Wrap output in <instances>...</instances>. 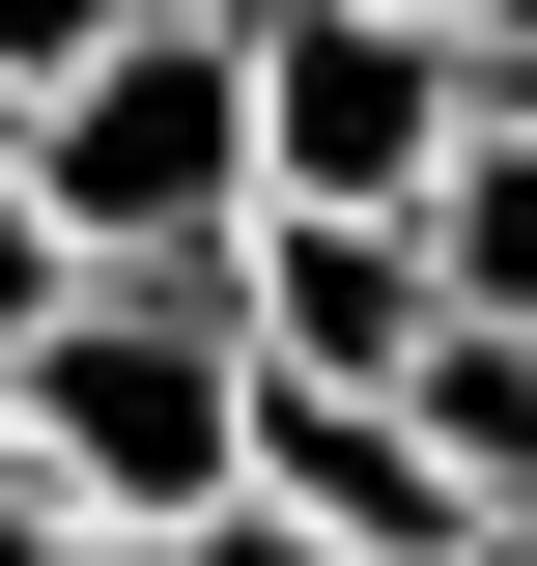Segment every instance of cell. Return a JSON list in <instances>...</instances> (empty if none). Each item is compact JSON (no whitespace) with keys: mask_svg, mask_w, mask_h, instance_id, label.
I'll list each match as a JSON object with an SVG mask.
<instances>
[{"mask_svg":"<svg viewBox=\"0 0 537 566\" xmlns=\"http://www.w3.org/2000/svg\"><path fill=\"white\" fill-rule=\"evenodd\" d=\"M170 566H339V538H312V510H283V482H227V510H199V538H170Z\"/></svg>","mask_w":537,"mask_h":566,"instance_id":"obj_9","label":"cell"},{"mask_svg":"<svg viewBox=\"0 0 537 566\" xmlns=\"http://www.w3.org/2000/svg\"><path fill=\"white\" fill-rule=\"evenodd\" d=\"M57 283H85V255H57V199H29V114H0V368H29V312H57Z\"/></svg>","mask_w":537,"mask_h":566,"instance_id":"obj_7","label":"cell"},{"mask_svg":"<svg viewBox=\"0 0 537 566\" xmlns=\"http://www.w3.org/2000/svg\"><path fill=\"white\" fill-rule=\"evenodd\" d=\"M114 29H141V0H0V114H29V85H85Z\"/></svg>","mask_w":537,"mask_h":566,"instance_id":"obj_8","label":"cell"},{"mask_svg":"<svg viewBox=\"0 0 537 566\" xmlns=\"http://www.w3.org/2000/svg\"><path fill=\"white\" fill-rule=\"evenodd\" d=\"M255 0H141L85 85H29V199L57 255H227L255 227V57H227Z\"/></svg>","mask_w":537,"mask_h":566,"instance_id":"obj_2","label":"cell"},{"mask_svg":"<svg viewBox=\"0 0 537 566\" xmlns=\"http://www.w3.org/2000/svg\"><path fill=\"white\" fill-rule=\"evenodd\" d=\"M397 424H424V482H453L481 538H537V340H481V312H424Z\"/></svg>","mask_w":537,"mask_h":566,"instance_id":"obj_6","label":"cell"},{"mask_svg":"<svg viewBox=\"0 0 537 566\" xmlns=\"http://www.w3.org/2000/svg\"><path fill=\"white\" fill-rule=\"evenodd\" d=\"M29 482L57 510H114V538H199L227 482H255V312H227V255H85L57 312H29Z\"/></svg>","mask_w":537,"mask_h":566,"instance_id":"obj_1","label":"cell"},{"mask_svg":"<svg viewBox=\"0 0 537 566\" xmlns=\"http://www.w3.org/2000/svg\"><path fill=\"white\" fill-rule=\"evenodd\" d=\"M227 312H255V397H397L424 368V227H368V199H255L227 227Z\"/></svg>","mask_w":537,"mask_h":566,"instance_id":"obj_4","label":"cell"},{"mask_svg":"<svg viewBox=\"0 0 537 566\" xmlns=\"http://www.w3.org/2000/svg\"><path fill=\"white\" fill-rule=\"evenodd\" d=\"M453 566H537V538H453Z\"/></svg>","mask_w":537,"mask_h":566,"instance_id":"obj_12","label":"cell"},{"mask_svg":"<svg viewBox=\"0 0 537 566\" xmlns=\"http://www.w3.org/2000/svg\"><path fill=\"white\" fill-rule=\"evenodd\" d=\"M0 566H170V538H114V510H0Z\"/></svg>","mask_w":537,"mask_h":566,"instance_id":"obj_10","label":"cell"},{"mask_svg":"<svg viewBox=\"0 0 537 566\" xmlns=\"http://www.w3.org/2000/svg\"><path fill=\"white\" fill-rule=\"evenodd\" d=\"M424 283H453L481 340H537V85L453 114V170H424Z\"/></svg>","mask_w":537,"mask_h":566,"instance_id":"obj_5","label":"cell"},{"mask_svg":"<svg viewBox=\"0 0 537 566\" xmlns=\"http://www.w3.org/2000/svg\"><path fill=\"white\" fill-rule=\"evenodd\" d=\"M453 57H481V85H537V0H453Z\"/></svg>","mask_w":537,"mask_h":566,"instance_id":"obj_11","label":"cell"},{"mask_svg":"<svg viewBox=\"0 0 537 566\" xmlns=\"http://www.w3.org/2000/svg\"><path fill=\"white\" fill-rule=\"evenodd\" d=\"M227 57H255V199H368V227H424V170L481 114V57L424 0H255Z\"/></svg>","mask_w":537,"mask_h":566,"instance_id":"obj_3","label":"cell"},{"mask_svg":"<svg viewBox=\"0 0 537 566\" xmlns=\"http://www.w3.org/2000/svg\"><path fill=\"white\" fill-rule=\"evenodd\" d=\"M424 29H453V0H424Z\"/></svg>","mask_w":537,"mask_h":566,"instance_id":"obj_13","label":"cell"}]
</instances>
